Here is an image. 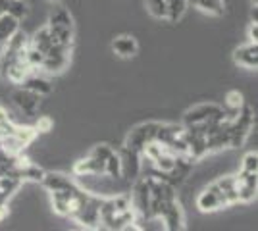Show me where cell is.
I'll list each match as a JSON object with an SVG mask.
<instances>
[{
  "label": "cell",
  "mask_w": 258,
  "mask_h": 231,
  "mask_svg": "<svg viewBox=\"0 0 258 231\" xmlns=\"http://www.w3.org/2000/svg\"><path fill=\"white\" fill-rule=\"evenodd\" d=\"M239 202L237 198V187H235V176H226L220 177L212 185L199 195L197 198V208L201 212H214L229 204Z\"/></svg>",
  "instance_id": "1"
},
{
  "label": "cell",
  "mask_w": 258,
  "mask_h": 231,
  "mask_svg": "<svg viewBox=\"0 0 258 231\" xmlns=\"http://www.w3.org/2000/svg\"><path fill=\"white\" fill-rule=\"evenodd\" d=\"M254 127V114L252 108L243 104V108L237 112L235 116L229 120V146H241L247 141Z\"/></svg>",
  "instance_id": "2"
},
{
  "label": "cell",
  "mask_w": 258,
  "mask_h": 231,
  "mask_svg": "<svg viewBox=\"0 0 258 231\" xmlns=\"http://www.w3.org/2000/svg\"><path fill=\"white\" fill-rule=\"evenodd\" d=\"M48 31L56 37V41L60 44L72 48L76 31H74V18L70 16V12L66 8H58L50 16V20H48Z\"/></svg>",
  "instance_id": "3"
},
{
  "label": "cell",
  "mask_w": 258,
  "mask_h": 231,
  "mask_svg": "<svg viewBox=\"0 0 258 231\" xmlns=\"http://www.w3.org/2000/svg\"><path fill=\"white\" fill-rule=\"evenodd\" d=\"M220 118H226V110L218 104H199L193 106L191 110L185 112L183 116V127H191V125H199V123H205L210 120H220Z\"/></svg>",
  "instance_id": "4"
},
{
  "label": "cell",
  "mask_w": 258,
  "mask_h": 231,
  "mask_svg": "<svg viewBox=\"0 0 258 231\" xmlns=\"http://www.w3.org/2000/svg\"><path fill=\"white\" fill-rule=\"evenodd\" d=\"M156 129H158V123H156V121L141 123V125L133 127V129L129 131L123 146H127L131 150H137V152H143L145 144L152 143V141L156 139Z\"/></svg>",
  "instance_id": "5"
},
{
  "label": "cell",
  "mask_w": 258,
  "mask_h": 231,
  "mask_svg": "<svg viewBox=\"0 0 258 231\" xmlns=\"http://www.w3.org/2000/svg\"><path fill=\"white\" fill-rule=\"evenodd\" d=\"M131 206L139 218H151V189L147 183V177H137L131 191Z\"/></svg>",
  "instance_id": "6"
},
{
  "label": "cell",
  "mask_w": 258,
  "mask_h": 231,
  "mask_svg": "<svg viewBox=\"0 0 258 231\" xmlns=\"http://www.w3.org/2000/svg\"><path fill=\"white\" fill-rule=\"evenodd\" d=\"M158 220H162L164 227L168 231H181L185 229V216H183V208L177 198H172L164 204Z\"/></svg>",
  "instance_id": "7"
},
{
  "label": "cell",
  "mask_w": 258,
  "mask_h": 231,
  "mask_svg": "<svg viewBox=\"0 0 258 231\" xmlns=\"http://www.w3.org/2000/svg\"><path fill=\"white\" fill-rule=\"evenodd\" d=\"M93 154H97L104 162V176L112 179H121V160H119L118 150L110 148L108 144H98L93 148Z\"/></svg>",
  "instance_id": "8"
},
{
  "label": "cell",
  "mask_w": 258,
  "mask_h": 231,
  "mask_svg": "<svg viewBox=\"0 0 258 231\" xmlns=\"http://www.w3.org/2000/svg\"><path fill=\"white\" fill-rule=\"evenodd\" d=\"M256 172H243V170L239 172V176H235V187L239 202H250V200L256 198Z\"/></svg>",
  "instance_id": "9"
},
{
  "label": "cell",
  "mask_w": 258,
  "mask_h": 231,
  "mask_svg": "<svg viewBox=\"0 0 258 231\" xmlns=\"http://www.w3.org/2000/svg\"><path fill=\"white\" fill-rule=\"evenodd\" d=\"M12 102L27 116H35L37 110H39V104H41V97L37 93H33L29 89H16L12 93Z\"/></svg>",
  "instance_id": "10"
},
{
  "label": "cell",
  "mask_w": 258,
  "mask_h": 231,
  "mask_svg": "<svg viewBox=\"0 0 258 231\" xmlns=\"http://www.w3.org/2000/svg\"><path fill=\"white\" fill-rule=\"evenodd\" d=\"M118 154H119V160H121V177H125V179H137L141 174V152L123 146Z\"/></svg>",
  "instance_id": "11"
},
{
  "label": "cell",
  "mask_w": 258,
  "mask_h": 231,
  "mask_svg": "<svg viewBox=\"0 0 258 231\" xmlns=\"http://www.w3.org/2000/svg\"><path fill=\"white\" fill-rule=\"evenodd\" d=\"M74 174L76 176H104V162L98 158L97 154H89L87 158H81L74 166Z\"/></svg>",
  "instance_id": "12"
},
{
  "label": "cell",
  "mask_w": 258,
  "mask_h": 231,
  "mask_svg": "<svg viewBox=\"0 0 258 231\" xmlns=\"http://www.w3.org/2000/svg\"><path fill=\"white\" fill-rule=\"evenodd\" d=\"M233 62H235L237 66L247 67V69H256L258 44L248 43V44H243V46L235 48V52H233Z\"/></svg>",
  "instance_id": "13"
},
{
  "label": "cell",
  "mask_w": 258,
  "mask_h": 231,
  "mask_svg": "<svg viewBox=\"0 0 258 231\" xmlns=\"http://www.w3.org/2000/svg\"><path fill=\"white\" fill-rule=\"evenodd\" d=\"M41 183H43V187L46 189V191H50V193H54V191H64V189H72L77 185L72 177L64 176V174H54V172H50V174L44 172Z\"/></svg>",
  "instance_id": "14"
},
{
  "label": "cell",
  "mask_w": 258,
  "mask_h": 231,
  "mask_svg": "<svg viewBox=\"0 0 258 231\" xmlns=\"http://www.w3.org/2000/svg\"><path fill=\"white\" fill-rule=\"evenodd\" d=\"M183 125H175V123H158V129H156V139L164 146H170V144L179 137L183 133Z\"/></svg>",
  "instance_id": "15"
},
{
  "label": "cell",
  "mask_w": 258,
  "mask_h": 231,
  "mask_svg": "<svg viewBox=\"0 0 258 231\" xmlns=\"http://www.w3.org/2000/svg\"><path fill=\"white\" fill-rule=\"evenodd\" d=\"M112 50L116 52L121 58H129V56H135L139 46H137V41L129 35H121V37H116L114 43H112Z\"/></svg>",
  "instance_id": "16"
},
{
  "label": "cell",
  "mask_w": 258,
  "mask_h": 231,
  "mask_svg": "<svg viewBox=\"0 0 258 231\" xmlns=\"http://www.w3.org/2000/svg\"><path fill=\"white\" fill-rule=\"evenodd\" d=\"M22 85L25 89H29V91H33V93H37L39 97H44V95H50L52 93V83L48 79H44V77L35 75L33 71L23 79Z\"/></svg>",
  "instance_id": "17"
},
{
  "label": "cell",
  "mask_w": 258,
  "mask_h": 231,
  "mask_svg": "<svg viewBox=\"0 0 258 231\" xmlns=\"http://www.w3.org/2000/svg\"><path fill=\"white\" fill-rule=\"evenodd\" d=\"M56 44H60V43H58L56 37L48 31V27H44V29H41V31H37L31 39V46H35L37 50H41L43 54L50 52Z\"/></svg>",
  "instance_id": "18"
},
{
  "label": "cell",
  "mask_w": 258,
  "mask_h": 231,
  "mask_svg": "<svg viewBox=\"0 0 258 231\" xmlns=\"http://www.w3.org/2000/svg\"><path fill=\"white\" fill-rule=\"evenodd\" d=\"M16 31H20V20L10 14H0V43H6Z\"/></svg>",
  "instance_id": "19"
},
{
  "label": "cell",
  "mask_w": 258,
  "mask_h": 231,
  "mask_svg": "<svg viewBox=\"0 0 258 231\" xmlns=\"http://www.w3.org/2000/svg\"><path fill=\"white\" fill-rule=\"evenodd\" d=\"M191 2L195 8H199L205 14H210V16H216V18L224 16V12H226L224 0H191Z\"/></svg>",
  "instance_id": "20"
},
{
  "label": "cell",
  "mask_w": 258,
  "mask_h": 231,
  "mask_svg": "<svg viewBox=\"0 0 258 231\" xmlns=\"http://www.w3.org/2000/svg\"><path fill=\"white\" fill-rule=\"evenodd\" d=\"M0 14H10L14 18L22 20L27 14V8L22 0H0Z\"/></svg>",
  "instance_id": "21"
},
{
  "label": "cell",
  "mask_w": 258,
  "mask_h": 231,
  "mask_svg": "<svg viewBox=\"0 0 258 231\" xmlns=\"http://www.w3.org/2000/svg\"><path fill=\"white\" fill-rule=\"evenodd\" d=\"M243 104H245V100H243V95H241L239 91L227 93V97H226V116L227 118H233L237 112L243 108Z\"/></svg>",
  "instance_id": "22"
},
{
  "label": "cell",
  "mask_w": 258,
  "mask_h": 231,
  "mask_svg": "<svg viewBox=\"0 0 258 231\" xmlns=\"http://www.w3.org/2000/svg\"><path fill=\"white\" fill-rule=\"evenodd\" d=\"M147 8L156 20H168V0H147Z\"/></svg>",
  "instance_id": "23"
},
{
  "label": "cell",
  "mask_w": 258,
  "mask_h": 231,
  "mask_svg": "<svg viewBox=\"0 0 258 231\" xmlns=\"http://www.w3.org/2000/svg\"><path fill=\"white\" fill-rule=\"evenodd\" d=\"M43 60H44V54L41 52V50H37L35 46L29 44V46L25 48V62H27L33 69H37V67L43 66Z\"/></svg>",
  "instance_id": "24"
},
{
  "label": "cell",
  "mask_w": 258,
  "mask_h": 231,
  "mask_svg": "<svg viewBox=\"0 0 258 231\" xmlns=\"http://www.w3.org/2000/svg\"><path fill=\"white\" fill-rule=\"evenodd\" d=\"M256 168H258V154L256 152L245 154L243 164H241V170H243V172H256Z\"/></svg>",
  "instance_id": "25"
},
{
  "label": "cell",
  "mask_w": 258,
  "mask_h": 231,
  "mask_svg": "<svg viewBox=\"0 0 258 231\" xmlns=\"http://www.w3.org/2000/svg\"><path fill=\"white\" fill-rule=\"evenodd\" d=\"M50 127H52V121H50V118H41V120L37 121V133L39 131H43V133H46V131H50Z\"/></svg>",
  "instance_id": "26"
},
{
  "label": "cell",
  "mask_w": 258,
  "mask_h": 231,
  "mask_svg": "<svg viewBox=\"0 0 258 231\" xmlns=\"http://www.w3.org/2000/svg\"><path fill=\"white\" fill-rule=\"evenodd\" d=\"M248 43L258 44V22H252L248 25Z\"/></svg>",
  "instance_id": "27"
},
{
  "label": "cell",
  "mask_w": 258,
  "mask_h": 231,
  "mask_svg": "<svg viewBox=\"0 0 258 231\" xmlns=\"http://www.w3.org/2000/svg\"><path fill=\"white\" fill-rule=\"evenodd\" d=\"M52 2H54V0H52Z\"/></svg>",
  "instance_id": "28"
}]
</instances>
